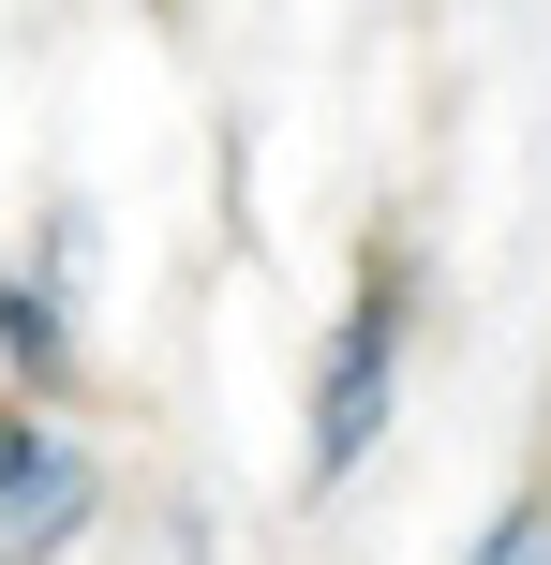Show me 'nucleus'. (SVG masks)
<instances>
[{
    "label": "nucleus",
    "instance_id": "1",
    "mask_svg": "<svg viewBox=\"0 0 551 565\" xmlns=\"http://www.w3.org/2000/svg\"><path fill=\"white\" fill-rule=\"evenodd\" d=\"M388 342H403V312H388V282L343 312V342H328V387H314V477H343L358 447H373L388 417Z\"/></svg>",
    "mask_w": 551,
    "mask_h": 565
},
{
    "label": "nucleus",
    "instance_id": "2",
    "mask_svg": "<svg viewBox=\"0 0 551 565\" xmlns=\"http://www.w3.org/2000/svg\"><path fill=\"white\" fill-rule=\"evenodd\" d=\"M463 565H551V507H507V521H492V536H477Z\"/></svg>",
    "mask_w": 551,
    "mask_h": 565
}]
</instances>
